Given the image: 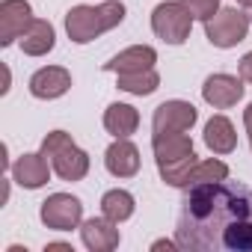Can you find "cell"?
Returning a JSON list of instances; mask_svg holds the SVG:
<instances>
[{"instance_id":"1","label":"cell","mask_w":252,"mask_h":252,"mask_svg":"<svg viewBox=\"0 0 252 252\" xmlns=\"http://www.w3.org/2000/svg\"><path fill=\"white\" fill-rule=\"evenodd\" d=\"M175 240L193 252H252V187L228 178L187 187Z\"/></svg>"},{"instance_id":"2","label":"cell","mask_w":252,"mask_h":252,"mask_svg":"<svg viewBox=\"0 0 252 252\" xmlns=\"http://www.w3.org/2000/svg\"><path fill=\"white\" fill-rule=\"evenodd\" d=\"M152 152H155V163L160 169V181L169 187L187 190L190 172L199 163V158L193 152V140L187 134H155Z\"/></svg>"},{"instance_id":"3","label":"cell","mask_w":252,"mask_h":252,"mask_svg":"<svg viewBox=\"0 0 252 252\" xmlns=\"http://www.w3.org/2000/svg\"><path fill=\"white\" fill-rule=\"evenodd\" d=\"M125 21V3L122 0H104L98 6H71L65 12V33L74 45H89L101 33L119 27Z\"/></svg>"},{"instance_id":"4","label":"cell","mask_w":252,"mask_h":252,"mask_svg":"<svg viewBox=\"0 0 252 252\" xmlns=\"http://www.w3.org/2000/svg\"><path fill=\"white\" fill-rule=\"evenodd\" d=\"M42 155L51 160L54 172L63 181H83L89 172V155L65 131H51L42 140Z\"/></svg>"},{"instance_id":"5","label":"cell","mask_w":252,"mask_h":252,"mask_svg":"<svg viewBox=\"0 0 252 252\" xmlns=\"http://www.w3.org/2000/svg\"><path fill=\"white\" fill-rule=\"evenodd\" d=\"M193 21L196 18L187 12V6L181 3V0H166V3H158L155 12H152V30L166 45H184L190 39Z\"/></svg>"},{"instance_id":"6","label":"cell","mask_w":252,"mask_h":252,"mask_svg":"<svg viewBox=\"0 0 252 252\" xmlns=\"http://www.w3.org/2000/svg\"><path fill=\"white\" fill-rule=\"evenodd\" d=\"M249 12H240V9H220L214 18L205 21V36L214 48H237L246 33H249Z\"/></svg>"},{"instance_id":"7","label":"cell","mask_w":252,"mask_h":252,"mask_svg":"<svg viewBox=\"0 0 252 252\" xmlns=\"http://www.w3.org/2000/svg\"><path fill=\"white\" fill-rule=\"evenodd\" d=\"M39 217L54 231H71L83 222V202L71 193H54L42 202Z\"/></svg>"},{"instance_id":"8","label":"cell","mask_w":252,"mask_h":252,"mask_svg":"<svg viewBox=\"0 0 252 252\" xmlns=\"http://www.w3.org/2000/svg\"><path fill=\"white\" fill-rule=\"evenodd\" d=\"M196 119H199V113L190 101L172 98V101H163L155 107L152 128H155V134H187L196 125Z\"/></svg>"},{"instance_id":"9","label":"cell","mask_w":252,"mask_h":252,"mask_svg":"<svg viewBox=\"0 0 252 252\" xmlns=\"http://www.w3.org/2000/svg\"><path fill=\"white\" fill-rule=\"evenodd\" d=\"M243 83H246V80H243L240 74H225V71L211 74V77H205V83H202V98H205V104H211L214 110H228V107H234V104L243 98V92H246Z\"/></svg>"},{"instance_id":"10","label":"cell","mask_w":252,"mask_h":252,"mask_svg":"<svg viewBox=\"0 0 252 252\" xmlns=\"http://www.w3.org/2000/svg\"><path fill=\"white\" fill-rule=\"evenodd\" d=\"M33 24V6L27 0H3L0 3V48H9Z\"/></svg>"},{"instance_id":"11","label":"cell","mask_w":252,"mask_h":252,"mask_svg":"<svg viewBox=\"0 0 252 252\" xmlns=\"http://www.w3.org/2000/svg\"><path fill=\"white\" fill-rule=\"evenodd\" d=\"M68 89H71V71L63 65H45L30 77V95L39 101L63 98Z\"/></svg>"},{"instance_id":"12","label":"cell","mask_w":252,"mask_h":252,"mask_svg":"<svg viewBox=\"0 0 252 252\" xmlns=\"http://www.w3.org/2000/svg\"><path fill=\"white\" fill-rule=\"evenodd\" d=\"M51 169H54V166H48V158H45L42 152H39V155L30 152V155H21V158L12 163V181L21 184L24 190H39V187L48 184Z\"/></svg>"},{"instance_id":"13","label":"cell","mask_w":252,"mask_h":252,"mask_svg":"<svg viewBox=\"0 0 252 252\" xmlns=\"http://www.w3.org/2000/svg\"><path fill=\"white\" fill-rule=\"evenodd\" d=\"M158 63V51L152 45H134V48H125L119 51L110 63H104V71L113 74H137V71H149Z\"/></svg>"},{"instance_id":"14","label":"cell","mask_w":252,"mask_h":252,"mask_svg":"<svg viewBox=\"0 0 252 252\" xmlns=\"http://www.w3.org/2000/svg\"><path fill=\"white\" fill-rule=\"evenodd\" d=\"M104 166L113 178H134L140 172V149L131 140H116L104 152Z\"/></svg>"},{"instance_id":"15","label":"cell","mask_w":252,"mask_h":252,"mask_svg":"<svg viewBox=\"0 0 252 252\" xmlns=\"http://www.w3.org/2000/svg\"><path fill=\"white\" fill-rule=\"evenodd\" d=\"M80 237H83V246L92 249V252H110L122 243V234H119L116 222L107 220V217H92V220L80 222Z\"/></svg>"},{"instance_id":"16","label":"cell","mask_w":252,"mask_h":252,"mask_svg":"<svg viewBox=\"0 0 252 252\" xmlns=\"http://www.w3.org/2000/svg\"><path fill=\"white\" fill-rule=\"evenodd\" d=\"M137 128H140V113H137V107L116 101V104H110L104 110V131L113 134L116 140H128L131 134H137Z\"/></svg>"},{"instance_id":"17","label":"cell","mask_w":252,"mask_h":252,"mask_svg":"<svg viewBox=\"0 0 252 252\" xmlns=\"http://www.w3.org/2000/svg\"><path fill=\"white\" fill-rule=\"evenodd\" d=\"M18 45H21V51H24L27 57H45V54H51L54 45H57L54 24L45 21V18H33V24H30V27L24 30V36L18 39Z\"/></svg>"},{"instance_id":"18","label":"cell","mask_w":252,"mask_h":252,"mask_svg":"<svg viewBox=\"0 0 252 252\" xmlns=\"http://www.w3.org/2000/svg\"><path fill=\"white\" fill-rule=\"evenodd\" d=\"M205 146L214 155H231L237 149V134H234V125L225 116H211L205 125Z\"/></svg>"},{"instance_id":"19","label":"cell","mask_w":252,"mask_h":252,"mask_svg":"<svg viewBox=\"0 0 252 252\" xmlns=\"http://www.w3.org/2000/svg\"><path fill=\"white\" fill-rule=\"evenodd\" d=\"M134 211H137V199H134V193H128V190H107L104 196H101V214L107 217V220H113L116 225L119 222H125V220H131L134 217Z\"/></svg>"},{"instance_id":"20","label":"cell","mask_w":252,"mask_h":252,"mask_svg":"<svg viewBox=\"0 0 252 252\" xmlns=\"http://www.w3.org/2000/svg\"><path fill=\"white\" fill-rule=\"evenodd\" d=\"M119 77V89L122 92H128V95H152V92H158V86H160V74L155 71V68H149V71H137V74H116Z\"/></svg>"},{"instance_id":"21","label":"cell","mask_w":252,"mask_h":252,"mask_svg":"<svg viewBox=\"0 0 252 252\" xmlns=\"http://www.w3.org/2000/svg\"><path fill=\"white\" fill-rule=\"evenodd\" d=\"M222 178H228V166H225L222 160H217V158H208V160H199V163L193 166L187 187H193V184H208V181H222Z\"/></svg>"},{"instance_id":"22","label":"cell","mask_w":252,"mask_h":252,"mask_svg":"<svg viewBox=\"0 0 252 252\" xmlns=\"http://www.w3.org/2000/svg\"><path fill=\"white\" fill-rule=\"evenodd\" d=\"M187 6V12L196 18V21H208L220 12V0H181Z\"/></svg>"},{"instance_id":"23","label":"cell","mask_w":252,"mask_h":252,"mask_svg":"<svg viewBox=\"0 0 252 252\" xmlns=\"http://www.w3.org/2000/svg\"><path fill=\"white\" fill-rule=\"evenodd\" d=\"M237 74H240L246 83H252V51L243 54V60H240V65H237Z\"/></svg>"},{"instance_id":"24","label":"cell","mask_w":252,"mask_h":252,"mask_svg":"<svg viewBox=\"0 0 252 252\" xmlns=\"http://www.w3.org/2000/svg\"><path fill=\"white\" fill-rule=\"evenodd\" d=\"M243 125H246V137H249V149H252V104L243 110Z\"/></svg>"},{"instance_id":"25","label":"cell","mask_w":252,"mask_h":252,"mask_svg":"<svg viewBox=\"0 0 252 252\" xmlns=\"http://www.w3.org/2000/svg\"><path fill=\"white\" fill-rule=\"evenodd\" d=\"M152 249H155V252H160V249H166V252H169V249H181V246H178V240H155V243H152Z\"/></svg>"},{"instance_id":"26","label":"cell","mask_w":252,"mask_h":252,"mask_svg":"<svg viewBox=\"0 0 252 252\" xmlns=\"http://www.w3.org/2000/svg\"><path fill=\"white\" fill-rule=\"evenodd\" d=\"M54 249H60V252H74L71 243H45V252H54Z\"/></svg>"},{"instance_id":"27","label":"cell","mask_w":252,"mask_h":252,"mask_svg":"<svg viewBox=\"0 0 252 252\" xmlns=\"http://www.w3.org/2000/svg\"><path fill=\"white\" fill-rule=\"evenodd\" d=\"M237 3H240V6H246V9H249V6H252V0H237Z\"/></svg>"},{"instance_id":"28","label":"cell","mask_w":252,"mask_h":252,"mask_svg":"<svg viewBox=\"0 0 252 252\" xmlns=\"http://www.w3.org/2000/svg\"><path fill=\"white\" fill-rule=\"evenodd\" d=\"M249 21H252V6H249Z\"/></svg>"}]
</instances>
